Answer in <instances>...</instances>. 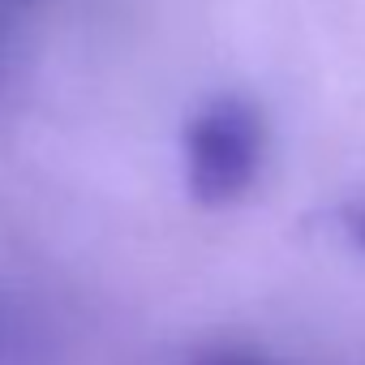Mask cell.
<instances>
[{"instance_id": "cell-1", "label": "cell", "mask_w": 365, "mask_h": 365, "mask_svg": "<svg viewBox=\"0 0 365 365\" xmlns=\"http://www.w3.org/2000/svg\"><path fill=\"white\" fill-rule=\"evenodd\" d=\"M262 163V120L245 99H215L185 133L190 190L202 202H232L250 190Z\"/></svg>"}, {"instance_id": "cell-4", "label": "cell", "mask_w": 365, "mask_h": 365, "mask_svg": "<svg viewBox=\"0 0 365 365\" xmlns=\"http://www.w3.org/2000/svg\"><path fill=\"white\" fill-rule=\"evenodd\" d=\"M31 5H35V0H0V43H5V35L14 31V22L22 14H31Z\"/></svg>"}, {"instance_id": "cell-3", "label": "cell", "mask_w": 365, "mask_h": 365, "mask_svg": "<svg viewBox=\"0 0 365 365\" xmlns=\"http://www.w3.org/2000/svg\"><path fill=\"white\" fill-rule=\"evenodd\" d=\"M194 365H267L262 356H254V352H237V348H220V352H207V356H198Z\"/></svg>"}, {"instance_id": "cell-2", "label": "cell", "mask_w": 365, "mask_h": 365, "mask_svg": "<svg viewBox=\"0 0 365 365\" xmlns=\"http://www.w3.org/2000/svg\"><path fill=\"white\" fill-rule=\"evenodd\" d=\"M26 356V331L9 301H0V365H22Z\"/></svg>"}]
</instances>
